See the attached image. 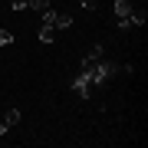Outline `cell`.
<instances>
[{"instance_id":"1","label":"cell","mask_w":148,"mask_h":148,"mask_svg":"<svg viewBox=\"0 0 148 148\" xmlns=\"http://www.w3.org/2000/svg\"><path fill=\"white\" fill-rule=\"evenodd\" d=\"M145 23V10H135L132 0H115V27L119 30H132Z\"/></svg>"},{"instance_id":"2","label":"cell","mask_w":148,"mask_h":148,"mask_svg":"<svg viewBox=\"0 0 148 148\" xmlns=\"http://www.w3.org/2000/svg\"><path fill=\"white\" fill-rule=\"evenodd\" d=\"M79 69L89 76V82H92V86H106L112 76H115V69H119V66L112 63V59H95V63H82Z\"/></svg>"},{"instance_id":"3","label":"cell","mask_w":148,"mask_h":148,"mask_svg":"<svg viewBox=\"0 0 148 148\" xmlns=\"http://www.w3.org/2000/svg\"><path fill=\"white\" fill-rule=\"evenodd\" d=\"M43 23H53L56 30H66V27H73V16L69 13H56V10H43Z\"/></svg>"},{"instance_id":"4","label":"cell","mask_w":148,"mask_h":148,"mask_svg":"<svg viewBox=\"0 0 148 148\" xmlns=\"http://www.w3.org/2000/svg\"><path fill=\"white\" fill-rule=\"evenodd\" d=\"M73 92L79 95V99H89V92H92V82H89V76H86L82 69L76 73V79H73Z\"/></svg>"},{"instance_id":"5","label":"cell","mask_w":148,"mask_h":148,"mask_svg":"<svg viewBox=\"0 0 148 148\" xmlns=\"http://www.w3.org/2000/svg\"><path fill=\"white\" fill-rule=\"evenodd\" d=\"M56 27H53V23H43V27H40V43H53L56 40Z\"/></svg>"},{"instance_id":"6","label":"cell","mask_w":148,"mask_h":148,"mask_svg":"<svg viewBox=\"0 0 148 148\" xmlns=\"http://www.w3.org/2000/svg\"><path fill=\"white\" fill-rule=\"evenodd\" d=\"M102 53H106V46H102V43H95L89 53H86V59H82V63H95V59H102Z\"/></svg>"},{"instance_id":"7","label":"cell","mask_w":148,"mask_h":148,"mask_svg":"<svg viewBox=\"0 0 148 148\" xmlns=\"http://www.w3.org/2000/svg\"><path fill=\"white\" fill-rule=\"evenodd\" d=\"M27 10H36V13H43V10H49V0H27Z\"/></svg>"},{"instance_id":"8","label":"cell","mask_w":148,"mask_h":148,"mask_svg":"<svg viewBox=\"0 0 148 148\" xmlns=\"http://www.w3.org/2000/svg\"><path fill=\"white\" fill-rule=\"evenodd\" d=\"M16 122H20V109H10V112H7V119H3V125L10 128V125H16Z\"/></svg>"},{"instance_id":"9","label":"cell","mask_w":148,"mask_h":148,"mask_svg":"<svg viewBox=\"0 0 148 148\" xmlns=\"http://www.w3.org/2000/svg\"><path fill=\"white\" fill-rule=\"evenodd\" d=\"M13 43V33H7V30H0V46H10Z\"/></svg>"},{"instance_id":"10","label":"cell","mask_w":148,"mask_h":148,"mask_svg":"<svg viewBox=\"0 0 148 148\" xmlns=\"http://www.w3.org/2000/svg\"><path fill=\"white\" fill-rule=\"evenodd\" d=\"M79 3L86 7V10H95V3H99V0H79Z\"/></svg>"}]
</instances>
